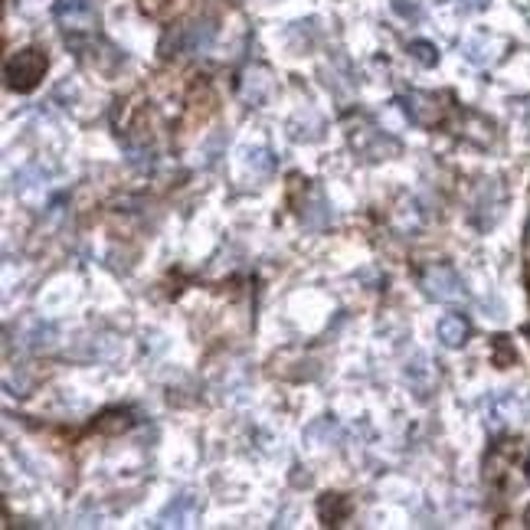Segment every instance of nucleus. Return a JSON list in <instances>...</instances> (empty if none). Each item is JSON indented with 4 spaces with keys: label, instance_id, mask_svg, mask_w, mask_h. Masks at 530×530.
I'll list each match as a JSON object with an SVG mask.
<instances>
[{
    "label": "nucleus",
    "instance_id": "5",
    "mask_svg": "<svg viewBox=\"0 0 530 530\" xmlns=\"http://www.w3.org/2000/svg\"><path fill=\"white\" fill-rule=\"evenodd\" d=\"M350 144H354V151H357L363 160H387L400 151L396 141L387 138V135L377 128H363V131H357V135L350 131Z\"/></svg>",
    "mask_w": 530,
    "mask_h": 530
},
{
    "label": "nucleus",
    "instance_id": "7",
    "mask_svg": "<svg viewBox=\"0 0 530 530\" xmlns=\"http://www.w3.org/2000/svg\"><path fill=\"white\" fill-rule=\"evenodd\" d=\"M471 328H469V318L465 314H445L439 321V340L445 347H461L465 340H469Z\"/></svg>",
    "mask_w": 530,
    "mask_h": 530
},
{
    "label": "nucleus",
    "instance_id": "3",
    "mask_svg": "<svg viewBox=\"0 0 530 530\" xmlns=\"http://www.w3.org/2000/svg\"><path fill=\"white\" fill-rule=\"evenodd\" d=\"M56 20L66 33V43H76L79 37H95L99 11L92 0H56Z\"/></svg>",
    "mask_w": 530,
    "mask_h": 530
},
{
    "label": "nucleus",
    "instance_id": "10",
    "mask_svg": "<svg viewBox=\"0 0 530 530\" xmlns=\"http://www.w3.org/2000/svg\"><path fill=\"white\" fill-rule=\"evenodd\" d=\"M393 11L400 13L403 20H416V17H420V7H416V4H406V0H393Z\"/></svg>",
    "mask_w": 530,
    "mask_h": 530
},
{
    "label": "nucleus",
    "instance_id": "11",
    "mask_svg": "<svg viewBox=\"0 0 530 530\" xmlns=\"http://www.w3.org/2000/svg\"><path fill=\"white\" fill-rule=\"evenodd\" d=\"M491 0H465V7H471V11H485Z\"/></svg>",
    "mask_w": 530,
    "mask_h": 530
},
{
    "label": "nucleus",
    "instance_id": "1",
    "mask_svg": "<svg viewBox=\"0 0 530 530\" xmlns=\"http://www.w3.org/2000/svg\"><path fill=\"white\" fill-rule=\"evenodd\" d=\"M485 481L501 494L530 488V442L527 439H498L485 455Z\"/></svg>",
    "mask_w": 530,
    "mask_h": 530
},
{
    "label": "nucleus",
    "instance_id": "6",
    "mask_svg": "<svg viewBox=\"0 0 530 530\" xmlns=\"http://www.w3.org/2000/svg\"><path fill=\"white\" fill-rule=\"evenodd\" d=\"M20 347L27 350H46L53 347V340H56V330H53V324H46V321L40 318H27L20 324Z\"/></svg>",
    "mask_w": 530,
    "mask_h": 530
},
{
    "label": "nucleus",
    "instance_id": "9",
    "mask_svg": "<svg viewBox=\"0 0 530 530\" xmlns=\"http://www.w3.org/2000/svg\"><path fill=\"white\" fill-rule=\"evenodd\" d=\"M410 56L416 62H420L422 69H436V66H439V46H436V43H429V40H412L410 43Z\"/></svg>",
    "mask_w": 530,
    "mask_h": 530
},
{
    "label": "nucleus",
    "instance_id": "2",
    "mask_svg": "<svg viewBox=\"0 0 530 530\" xmlns=\"http://www.w3.org/2000/svg\"><path fill=\"white\" fill-rule=\"evenodd\" d=\"M46 69H50L46 50H40V46H23V50H17L11 60H7V66H4V79H7V89L11 92L27 95V92H33L37 86H40Z\"/></svg>",
    "mask_w": 530,
    "mask_h": 530
},
{
    "label": "nucleus",
    "instance_id": "8",
    "mask_svg": "<svg viewBox=\"0 0 530 530\" xmlns=\"http://www.w3.org/2000/svg\"><path fill=\"white\" fill-rule=\"evenodd\" d=\"M197 514H200V504H197L191 494H183V498H177L164 514H160V520L174 518V527H191L193 520H197Z\"/></svg>",
    "mask_w": 530,
    "mask_h": 530
},
{
    "label": "nucleus",
    "instance_id": "4",
    "mask_svg": "<svg viewBox=\"0 0 530 530\" xmlns=\"http://www.w3.org/2000/svg\"><path fill=\"white\" fill-rule=\"evenodd\" d=\"M420 285L422 291L436 301H445V305H455V301H465V281L459 279V272L445 265V262H432L420 272Z\"/></svg>",
    "mask_w": 530,
    "mask_h": 530
}]
</instances>
